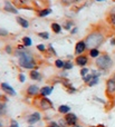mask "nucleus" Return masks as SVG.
<instances>
[{
	"label": "nucleus",
	"instance_id": "nucleus-30",
	"mask_svg": "<svg viewBox=\"0 0 115 127\" xmlns=\"http://www.w3.org/2000/svg\"><path fill=\"white\" fill-rule=\"evenodd\" d=\"M36 48H37V50H38V51H40V53H45V51L47 50V47L45 46L44 44H39V45H37V47H36Z\"/></svg>",
	"mask_w": 115,
	"mask_h": 127
},
{
	"label": "nucleus",
	"instance_id": "nucleus-21",
	"mask_svg": "<svg viewBox=\"0 0 115 127\" xmlns=\"http://www.w3.org/2000/svg\"><path fill=\"white\" fill-rule=\"evenodd\" d=\"M74 27V21H72V20H66V21L64 22V26H63V28L65 29V30H72V28Z\"/></svg>",
	"mask_w": 115,
	"mask_h": 127
},
{
	"label": "nucleus",
	"instance_id": "nucleus-31",
	"mask_svg": "<svg viewBox=\"0 0 115 127\" xmlns=\"http://www.w3.org/2000/svg\"><path fill=\"white\" fill-rule=\"evenodd\" d=\"M92 78H93V76H92V75H91V72H89L88 75H86V76H85V77H83V81H84V83L87 85V84H88L89 81H91V79H92Z\"/></svg>",
	"mask_w": 115,
	"mask_h": 127
},
{
	"label": "nucleus",
	"instance_id": "nucleus-46",
	"mask_svg": "<svg viewBox=\"0 0 115 127\" xmlns=\"http://www.w3.org/2000/svg\"><path fill=\"white\" fill-rule=\"evenodd\" d=\"M73 1H74V3H77V2H79L80 0H73Z\"/></svg>",
	"mask_w": 115,
	"mask_h": 127
},
{
	"label": "nucleus",
	"instance_id": "nucleus-12",
	"mask_svg": "<svg viewBox=\"0 0 115 127\" xmlns=\"http://www.w3.org/2000/svg\"><path fill=\"white\" fill-rule=\"evenodd\" d=\"M75 64L77 66H79V67H86V65L88 64V57L85 56L84 54L83 55H78L75 58Z\"/></svg>",
	"mask_w": 115,
	"mask_h": 127
},
{
	"label": "nucleus",
	"instance_id": "nucleus-4",
	"mask_svg": "<svg viewBox=\"0 0 115 127\" xmlns=\"http://www.w3.org/2000/svg\"><path fill=\"white\" fill-rule=\"evenodd\" d=\"M38 104L37 105L39 106V108L41 110H49V109H53L54 105H53V101L48 98V97H40L38 98Z\"/></svg>",
	"mask_w": 115,
	"mask_h": 127
},
{
	"label": "nucleus",
	"instance_id": "nucleus-45",
	"mask_svg": "<svg viewBox=\"0 0 115 127\" xmlns=\"http://www.w3.org/2000/svg\"><path fill=\"white\" fill-rule=\"evenodd\" d=\"M95 1H96V2H104L105 0H95Z\"/></svg>",
	"mask_w": 115,
	"mask_h": 127
},
{
	"label": "nucleus",
	"instance_id": "nucleus-8",
	"mask_svg": "<svg viewBox=\"0 0 115 127\" xmlns=\"http://www.w3.org/2000/svg\"><path fill=\"white\" fill-rule=\"evenodd\" d=\"M106 94L111 97L115 95V80L113 78L106 80Z\"/></svg>",
	"mask_w": 115,
	"mask_h": 127
},
{
	"label": "nucleus",
	"instance_id": "nucleus-20",
	"mask_svg": "<svg viewBox=\"0 0 115 127\" xmlns=\"http://www.w3.org/2000/svg\"><path fill=\"white\" fill-rule=\"evenodd\" d=\"M88 55L91 58H97L98 56L101 55V53H100V50H98V48H92V49H89Z\"/></svg>",
	"mask_w": 115,
	"mask_h": 127
},
{
	"label": "nucleus",
	"instance_id": "nucleus-22",
	"mask_svg": "<svg viewBox=\"0 0 115 127\" xmlns=\"http://www.w3.org/2000/svg\"><path fill=\"white\" fill-rule=\"evenodd\" d=\"M73 67H74V63L72 62V60H65L64 62V68H63V69L71 70V69H73Z\"/></svg>",
	"mask_w": 115,
	"mask_h": 127
},
{
	"label": "nucleus",
	"instance_id": "nucleus-36",
	"mask_svg": "<svg viewBox=\"0 0 115 127\" xmlns=\"http://www.w3.org/2000/svg\"><path fill=\"white\" fill-rule=\"evenodd\" d=\"M60 2H62L63 4H65V6H69V4L74 3L73 0H60Z\"/></svg>",
	"mask_w": 115,
	"mask_h": 127
},
{
	"label": "nucleus",
	"instance_id": "nucleus-37",
	"mask_svg": "<svg viewBox=\"0 0 115 127\" xmlns=\"http://www.w3.org/2000/svg\"><path fill=\"white\" fill-rule=\"evenodd\" d=\"M16 49H18V50H26V47L24 46V45H18L17 47H16Z\"/></svg>",
	"mask_w": 115,
	"mask_h": 127
},
{
	"label": "nucleus",
	"instance_id": "nucleus-2",
	"mask_svg": "<svg viewBox=\"0 0 115 127\" xmlns=\"http://www.w3.org/2000/svg\"><path fill=\"white\" fill-rule=\"evenodd\" d=\"M105 37L101 31L98 30H94L92 32H89L88 35L85 38V42H86L87 48L92 49V48H98L101 47V45L104 42Z\"/></svg>",
	"mask_w": 115,
	"mask_h": 127
},
{
	"label": "nucleus",
	"instance_id": "nucleus-29",
	"mask_svg": "<svg viewBox=\"0 0 115 127\" xmlns=\"http://www.w3.org/2000/svg\"><path fill=\"white\" fill-rule=\"evenodd\" d=\"M80 76L82 77H85L86 75H88L89 74V69L87 67H82V69H80Z\"/></svg>",
	"mask_w": 115,
	"mask_h": 127
},
{
	"label": "nucleus",
	"instance_id": "nucleus-7",
	"mask_svg": "<svg viewBox=\"0 0 115 127\" xmlns=\"http://www.w3.org/2000/svg\"><path fill=\"white\" fill-rule=\"evenodd\" d=\"M87 46H86V42L85 40H79V41L76 42L75 45V55H83V54L86 51Z\"/></svg>",
	"mask_w": 115,
	"mask_h": 127
},
{
	"label": "nucleus",
	"instance_id": "nucleus-28",
	"mask_svg": "<svg viewBox=\"0 0 115 127\" xmlns=\"http://www.w3.org/2000/svg\"><path fill=\"white\" fill-rule=\"evenodd\" d=\"M4 51H6L8 55H12L13 54V48L11 47V45H6V47H4Z\"/></svg>",
	"mask_w": 115,
	"mask_h": 127
},
{
	"label": "nucleus",
	"instance_id": "nucleus-43",
	"mask_svg": "<svg viewBox=\"0 0 115 127\" xmlns=\"http://www.w3.org/2000/svg\"><path fill=\"white\" fill-rule=\"evenodd\" d=\"M60 77H67V72L63 71V74H60Z\"/></svg>",
	"mask_w": 115,
	"mask_h": 127
},
{
	"label": "nucleus",
	"instance_id": "nucleus-38",
	"mask_svg": "<svg viewBox=\"0 0 115 127\" xmlns=\"http://www.w3.org/2000/svg\"><path fill=\"white\" fill-rule=\"evenodd\" d=\"M77 31H78L77 27H73V28H72V30H71V33H72V35H74V33H77Z\"/></svg>",
	"mask_w": 115,
	"mask_h": 127
},
{
	"label": "nucleus",
	"instance_id": "nucleus-9",
	"mask_svg": "<svg viewBox=\"0 0 115 127\" xmlns=\"http://www.w3.org/2000/svg\"><path fill=\"white\" fill-rule=\"evenodd\" d=\"M26 93L29 97H36L40 94V88L37 85H29L26 89Z\"/></svg>",
	"mask_w": 115,
	"mask_h": 127
},
{
	"label": "nucleus",
	"instance_id": "nucleus-13",
	"mask_svg": "<svg viewBox=\"0 0 115 127\" xmlns=\"http://www.w3.org/2000/svg\"><path fill=\"white\" fill-rule=\"evenodd\" d=\"M53 90H54V86H49V85L44 86V87L40 88V94L39 95L41 97H48L49 95L53 93Z\"/></svg>",
	"mask_w": 115,
	"mask_h": 127
},
{
	"label": "nucleus",
	"instance_id": "nucleus-5",
	"mask_svg": "<svg viewBox=\"0 0 115 127\" xmlns=\"http://www.w3.org/2000/svg\"><path fill=\"white\" fill-rule=\"evenodd\" d=\"M40 119H41V114H40L39 112H35V113L29 114L28 116H27L26 121H27V123H28L29 125H34V124L40 122Z\"/></svg>",
	"mask_w": 115,
	"mask_h": 127
},
{
	"label": "nucleus",
	"instance_id": "nucleus-27",
	"mask_svg": "<svg viewBox=\"0 0 115 127\" xmlns=\"http://www.w3.org/2000/svg\"><path fill=\"white\" fill-rule=\"evenodd\" d=\"M107 19H109L110 24L113 25V26H115V13H113V12H110V15L107 16Z\"/></svg>",
	"mask_w": 115,
	"mask_h": 127
},
{
	"label": "nucleus",
	"instance_id": "nucleus-24",
	"mask_svg": "<svg viewBox=\"0 0 115 127\" xmlns=\"http://www.w3.org/2000/svg\"><path fill=\"white\" fill-rule=\"evenodd\" d=\"M98 81H100V78H98V77H93V78L91 79V81L87 84V86H88V87H93V86L97 85Z\"/></svg>",
	"mask_w": 115,
	"mask_h": 127
},
{
	"label": "nucleus",
	"instance_id": "nucleus-48",
	"mask_svg": "<svg viewBox=\"0 0 115 127\" xmlns=\"http://www.w3.org/2000/svg\"><path fill=\"white\" fill-rule=\"evenodd\" d=\"M28 127H34V126H33V125H29V126H28Z\"/></svg>",
	"mask_w": 115,
	"mask_h": 127
},
{
	"label": "nucleus",
	"instance_id": "nucleus-18",
	"mask_svg": "<svg viewBox=\"0 0 115 127\" xmlns=\"http://www.w3.org/2000/svg\"><path fill=\"white\" fill-rule=\"evenodd\" d=\"M50 28H51V30H53V32H55V33H60V32H62L63 27L60 26L58 22H53V24L50 25Z\"/></svg>",
	"mask_w": 115,
	"mask_h": 127
},
{
	"label": "nucleus",
	"instance_id": "nucleus-10",
	"mask_svg": "<svg viewBox=\"0 0 115 127\" xmlns=\"http://www.w3.org/2000/svg\"><path fill=\"white\" fill-rule=\"evenodd\" d=\"M3 10L7 11V12H10V13H13V15H18L19 10L15 7V4L11 3L9 0H6L4 1V4H3Z\"/></svg>",
	"mask_w": 115,
	"mask_h": 127
},
{
	"label": "nucleus",
	"instance_id": "nucleus-15",
	"mask_svg": "<svg viewBox=\"0 0 115 127\" xmlns=\"http://www.w3.org/2000/svg\"><path fill=\"white\" fill-rule=\"evenodd\" d=\"M16 21H17V24L19 25L21 28L27 29L29 27V21L27 19H25L24 17H20V16H18V17L16 18Z\"/></svg>",
	"mask_w": 115,
	"mask_h": 127
},
{
	"label": "nucleus",
	"instance_id": "nucleus-11",
	"mask_svg": "<svg viewBox=\"0 0 115 127\" xmlns=\"http://www.w3.org/2000/svg\"><path fill=\"white\" fill-rule=\"evenodd\" d=\"M64 118H65V121L67 122L68 126L75 125V124H77V122H78V117L76 116L74 113H68V114H66Z\"/></svg>",
	"mask_w": 115,
	"mask_h": 127
},
{
	"label": "nucleus",
	"instance_id": "nucleus-32",
	"mask_svg": "<svg viewBox=\"0 0 115 127\" xmlns=\"http://www.w3.org/2000/svg\"><path fill=\"white\" fill-rule=\"evenodd\" d=\"M9 35L8 30H6L4 28H0V37H7Z\"/></svg>",
	"mask_w": 115,
	"mask_h": 127
},
{
	"label": "nucleus",
	"instance_id": "nucleus-40",
	"mask_svg": "<svg viewBox=\"0 0 115 127\" xmlns=\"http://www.w3.org/2000/svg\"><path fill=\"white\" fill-rule=\"evenodd\" d=\"M94 99H95L96 101H100V103H102V104H106L104 100H102V99H100V98H97V97H94Z\"/></svg>",
	"mask_w": 115,
	"mask_h": 127
},
{
	"label": "nucleus",
	"instance_id": "nucleus-6",
	"mask_svg": "<svg viewBox=\"0 0 115 127\" xmlns=\"http://www.w3.org/2000/svg\"><path fill=\"white\" fill-rule=\"evenodd\" d=\"M0 88H1L2 92H3L6 95H9V96H16V95H17L15 88H13L12 86H10L9 84H7V83L0 84Z\"/></svg>",
	"mask_w": 115,
	"mask_h": 127
},
{
	"label": "nucleus",
	"instance_id": "nucleus-26",
	"mask_svg": "<svg viewBox=\"0 0 115 127\" xmlns=\"http://www.w3.org/2000/svg\"><path fill=\"white\" fill-rule=\"evenodd\" d=\"M38 37H40L41 39H49V32H47V31H40V32H38Z\"/></svg>",
	"mask_w": 115,
	"mask_h": 127
},
{
	"label": "nucleus",
	"instance_id": "nucleus-34",
	"mask_svg": "<svg viewBox=\"0 0 115 127\" xmlns=\"http://www.w3.org/2000/svg\"><path fill=\"white\" fill-rule=\"evenodd\" d=\"M18 80H19L20 83H25V81H26V76H25L22 72H20V74L18 75Z\"/></svg>",
	"mask_w": 115,
	"mask_h": 127
},
{
	"label": "nucleus",
	"instance_id": "nucleus-25",
	"mask_svg": "<svg viewBox=\"0 0 115 127\" xmlns=\"http://www.w3.org/2000/svg\"><path fill=\"white\" fill-rule=\"evenodd\" d=\"M54 64H55L56 68H58V69H63L64 68V60H62V59H56Z\"/></svg>",
	"mask_w": 115,
	"mask_h": 127
},
{
	"label": "nucleus",
	"instance_id": "nucleus-47",
	"mask_svg": "<svg viewBox=\"0 0 115 127\" xmlns=\"http://www.w3.org/2000/svg\"><path fill=\"white\" fill-rule=\"evenodd\" d=\"M112 78H113L114 80H115V72H114V75H113V77H112Z\"/></svg>",
	"mask_w": 115,
	"mask_h": 127
},
{
	"label": "nucleus",
	"instance_id": "nucleus-41",
	"mask_svg": "<svg viewBox=\"0 0 115 127\" xmlns=\"http://www.w3.org/2000/svg\"><path fill=\"white\" fill-rule=\"evenodd\" d=\"M110 42H111V46H115V37L112 38L111 41H110Z\"/></svg>",
	"mask_w": 115,
	"mask_h": 127
},
{
	"label": "nucleus",
	"instance_id": "nucleus-44",
	"mask_svg": "<svg viewBox=\"0 0 115 127\" xmlns=\"http://www.w3.org/2000/svg\"><path fill=\"white\" fill-rule=\"evenodd\" d=\"M71 127H83V126L79 125V124H75V125H73V126H71Z\"/></svg>",
	"mask_w": 115,
	"mask_h": 127
},
{
	"label": "nucleus",
	"instance_id": "nucleus-19",
	"mask_svg": "<svg viewBox=\"0 0 115 127\" xmlns=\"http://www.w3.org/2000/svg\"><path fill=\"white\" fill-rule=\"evenodd\" d=\"M22 45H24L26 48H29V47L33 45V40H31V38L28 37V36H25V37H22Z\"/></svg>",
	"mask_w": 115,
	"mask_h": 127
},
{
	"label": "nucleus",
	"instance_id": "nucleus-14",
	"mask_svg": "<svg viewBox=\"0 0 115 127\" xmlns=\"http://www.w3.org/2000/svg\"><path fill=\"white\" fill-rule=\"evenodd\" d=\"M29 77H30V79H33V80H36V81H40L42 79L41 72L38 71V69L30 70V72H29Z\"/></svg>",
	"mask_w": 115,
	"mask_h": 127
},
{
	"label": "nucleus",
	"instance_id": "nucleus-23",
	"mask_svg": "<svg viewBox=\"0 0 115 127\" xmlns=\"http://www.w3.org/2000/svg\"><path fill=\"white\" fill-rule=\"evenodd\" d=\"M47 53H49L50 56H57V51L54 49L53 45H48V46H47Z\"/></svg>",
	"mask_w": 115,
	"mask_h": 127
},
{
	"label": "nucleus",
	"instance_id": "nucleus-3",
	"mask_svg": "<svg viewBox=\"0 0 115 127\" xmlns=\"http://www.w3.org/2000/svg\"><path fill=\"white\" fill-rule=\"evenodd\" d=\"M95 64H96V67L98 68V70H101L103 74H105V71H109L113 67V59L107 54H101L96 58Z\"/></svg>",
	"mask_w": 115,
	"mask_h": 127
},
{
	"label": "nucleus",
	"instance_id": "nucleus-42",
	"mask_svg": "<svg viewBox=\"0 0 115 127\" xmlns=\"http://www.w3.org/2000/svg\"><path fill=\"white\" fill-rule=\"evenodd\" d=\"M4 109V105L3 104H0V114H2V110Z\"/></svg>",
	"mask_w": 115,
	"mask_h": 127
},
{
	"label": "nucleus",
	"instance_id": "nucleus-1",
	"mask_svg": "<svg viewBox=\"0 0 115 127\" xmlns=\"http://www.w3.org/2000/svg\"><path fill=\"white\" fill-rule=\"evenodd\" d=\"M15 56L18 57V65L20 67L25 68V69H38L37 63H36L35 58H34L33 54L29 53L28 50H18V49H15Z\"/></svg>",
	"mask_w": 115,
	"mask_h": 127
},
{
	"label": "nucleus",
	"instance_id": "nucleus-39",
	"mask_svg": "<svg viewBox=\"0 0 115 127\" xmlns=\"http://www.w3.org/2000/svg\"><path fill=\"white\" fill-rule=\"evenodd\" d=\"M9 127H19V126H18V124L16 123L15 121H12V122H11V124H10V126H9Z\"/></svg>",
	"mask_w": 115,
	"mask_h": 127
},
{
	"label": "nucleus",
	"instance_id": "nucleus-17",
	"mask_svg": "<svg viewBox=\"0 0 115 127\" xmlns=\"http://www.w3.org/2000/svg\"><path fill=\"white\" fill-rule=\"evenodd\" d=\"M58 113L59 114H63V115H66L68 113H71V107L68 105H60L58 107Z\"/></svg>",
	"mask_w": 115,
	"mask_h": 127
},
{
	"label": "nucleus",
	"instance_id": "nucleus-35",
	"mask_svg": "<svg viewBox=\"0 0 115 127\" xmlns=\"http://www.w3.org/2000/svg\"><path fill=\"white\" fill-rule=\"evenodd\" d=\"M47 127H60V125L58 124V122H55V121H51L50 123L47 125Z\"/></svg>",
	"mask_w": 115,
	"mask_h": 127
},
{
	"label": "nucleus",
	"instance_id": "nucleus-33",
	"mask_svg": "<svg viewBox=\"0 0 115 127\" xmlns=\"http://www.w3.org/2000/svg\"><path fill=\"white\" fill-rule=\"evenodd\" d=\"M58 124L60 125V127H67L68 126V124H67V122L65 121V118H60L59 121H58Z\"/></svg>",
	"mask_w": 115,
	"mask_h": 127
},
{
	"label": "nucleus",
	"instance_id": "nucleus-16",
	"mask_svg": "<svg viewBox=\"0 0 115 127\" xmlns=\"http://www.w3.org/2000/svg\"><path fill=\"white\" fill-rule=\"evenodd\" d=\"M51 12H53V9H51V8H42V9H39V10H38V17H40V18L47 17V16H49Z\"/></svg>",
	"mask_w": 115,
	"mask_h": 127
},
{
	"label": "nucleus",
	"instance_id": "nucleus-49",
	"mask_svg": "<svg viewBox=\"0 0 115 127\" xmlns=\"http://www.w3.org/2000/svg\"><path fill=\"white\" fill-rule=\"evenodd\" d=\"M0 127H2V124L1 123H0Z\"/></svg>",
	"mask_w": 115,
	"mask_h": 127
}]
</instances>
